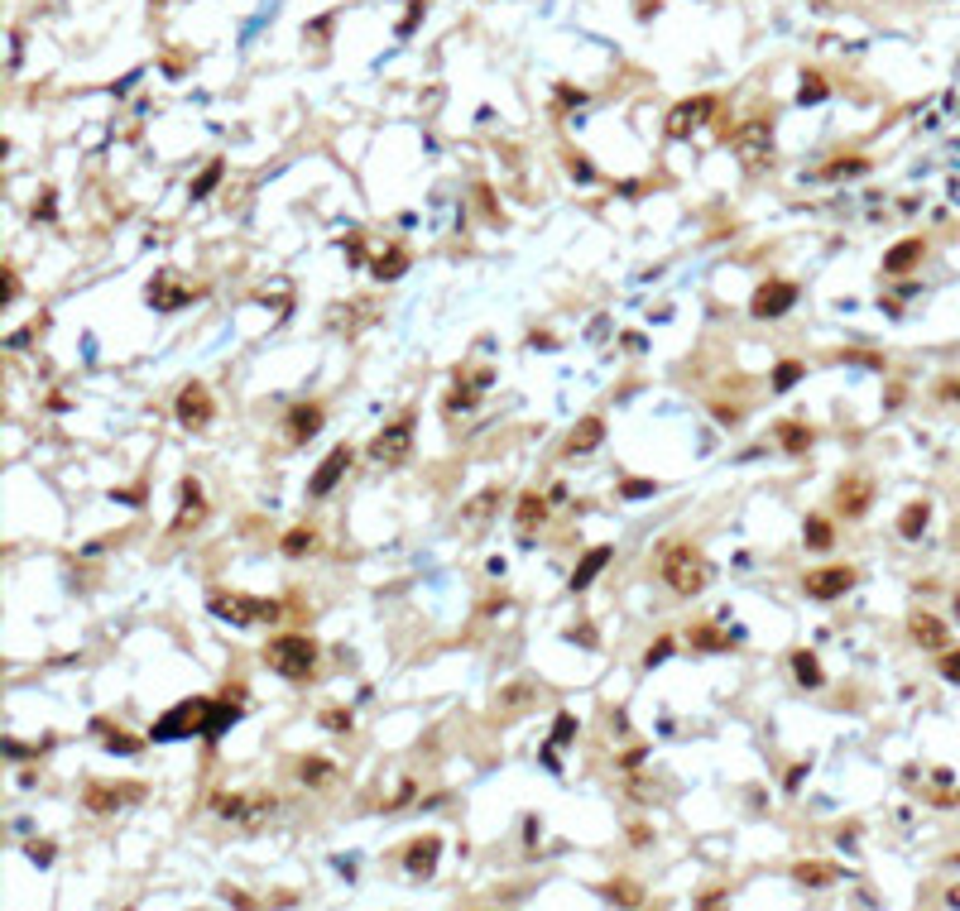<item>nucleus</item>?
<instances>
[{"mask_svg": "<svg viewBox=\"0 0 960 911\" xmlns=\"http://www.w3.org/2000/svg\"><path fill=\"white\" fill-rule=\"evenodd\" d=\"M663 581H667V591L673 595H701L706 585H711V562L697 552V547H687V542H673L663 552Z\"/></svg>", "mask_w": 960, "mask_h": 911, "instance_id": "nucleus-1", "label": "nucleus"}, {"mask_svg": "<svg viewBox=\"0 0 960 911\" xmlns=\"http://www.w3.org/2000/svg\"><path fill=\"white\" fill-rule=\"evenodd\" d=\"M207 724H212V700L192 696V700H178L169 714H159L149 739H154V744H173V739H192V734L207 739Z\"/></svg>", "mask_w": 960, "mask_h": 911, "instance_id": "nucleus-2", "label": "nucleus"}, {"mask_svg": "<svg viewBox=\"0 0 960 911\" xmlns=\"http://www.w3.org/2000/svg\"><path fill=\"white\" fill-rule=\"evenodd\" d=\"M264 662H269V671H279L284 681H308L317 667V643L308 634H279L264 648Z\"/></svg>", "mask_w": 960, "mask_h": 911, "instance_id": "nucleus-3", "label": "nucleus"}, {"mask_svg": "<svg viewBox=\"0 0 960 911\" xmlns=\"http://www.w3.org/2000/svg\"><path fill=\"white\" fill-rule=\"evenodd\" d=\"M207 609L226 624H274L279 619V600H264V595H241V591H212L207 595Z\"/></svg>", "mask_w": 960, "mask_h": 911, "instance_id": "nucleus-4", "label": "nucleus"}, {"mask_svg": "<svg viewBox=\"0 0 960 911\" xmlns=\"http://www.w3.org/2000/svg\"><path fill=\"white\" fill-rule=\"evenodd\" d=\"M792 302H797V284H788V278H769V284L754 288V302H749V312H754L759 321H773L792 312Z\"/></svg>", "mask_w": 960, "mask_h": 911, "instance_id": "nucleus-5", "label": "nucleus"}, {"mask_svg": "<svg viewBox=\"0 0 960 911\" xmlns=\"http://www.w3.org/2000/svg\"><path fill=\"white\" fill-rule=\"evenodd\" d=\"M711 116H716V96H691V101H677L673 110H667V135L687 139L691 130H701Z\"/></svg>", "mask_w": 960, "mask_h": 911, "instance_id": "nucleus-6", "label": "nucleus"}, {"mask_svg": "<svg viewBox=\"0 0 960 911\" xmlns=\"http://www.w3.org/2000/svg\"><path fill=\"white\" fill-rule=\"evenodd\" d=\"M173 413H178V423H183L188 432H198V427H207L216 417V403H212V394H207V384H183Z\"/></svg>", "mask_w": 960, "mask_h": 911, "instance_id": "nucleus-7", "label": "nucleus"}, {"mask_svg": "<svg viewBox=\"0 0 960 911\" xmlns=\"http://www.w3.org/2000/svg\"><path fill=\"white\" fill-rule=\"evenodd\" d=\"M730 145H735V153H740L744 163H763V159H769V149H773V120L740 125V130L730 135Z\"/></svg>", "mask_w": 960, "mask_h": 911, "instance_id": "nucleus-8", "label": "nucleus"}, {"mask_svg": "<svg viewBox=\"0 0 960 911\" xmlns=\"http://www.w3.org/2000/svg\"><path fill=\"white\" fill-rule=\"evenodd\" d=\"M409 446H413V417H399L394 427H384L380 437L370 442V456L380 460V466H399V460L409 456Z\"/></svg>", "mask_w": 960, "mask_h": 911, "instance_id": "nucleus-9", "label": "nucleus"}, {"mask_svg": "<svg viewBox=\"0 0 960 911\" xmlns=\"http://www.w3.org/2000/svg\"><path fill=\"white\" fill-rule=\"evenodd\" d=\"M351 460H356V456H351V446H331V451L322 456V466L313 470V480H308V495H313V499H327L331 489L341 485V475L351 470Z\"/></svg>", "mask_w": 960, "mask_h": 911, "instance_id": "nucleus-10", "label": "nucleus"}, {"mask_svg": "<svg viewBox=\"0 0 960 911\" xmlns=\"http://www.w3.org/2000/svg\"><path fill=\"white\" fill-rule=\"evenodd\" d=\"M322 423H327L322 403H294L288 417H284V437L294 442V446H303V442H313L317 432H322Z\"/></svg>", "mask_w": 960, "mask_h": 911, "instance_id": "nucleus-11", "label": "nucleus"}, {"mask_svg": "<svg viewBox=\"0 0 960 911\" xmlns=\"http://www.w3.org/2000/svg\"><path fill=\"white\" fill-rule=\"evenodd\" d=\"M855 585V571L850 566H826V571H812V576H802V591L812 600H841L845 591Z\"/></svg>", "mask_w": 960, "mask_h": 911, "instance_id": "nucleus-12", "label": "nucleus"}, {"mask_svg": "<svg viewBox=\"0 0 960 911\" xmlns=\"http://www.w3.org/2000/svg\"><path fill=\"white\" fill-rule=\"evenodd\" d=\"M145 787H101V782H92L87 792H82V806L92 810V816H110V810H120L125 802H140Z\"/></svg>", "mask_w": 960, "mask_h": 911, "instance_id": "nucleus-13", "label": "nucleus"}, {"mask_svg": "<svg viewBox=\"0 0 960 911\" xmlns=\"http://www.w3.org/2000/svg\"><path fill=\"white\" fill-rule=\"evenodd\" d=\"M192 298H202V288L173 284V274H154V284H149V302H154V312H178V307H188Z\"/></svg>", "mask_w": 960, "mask_h": 911, "instance_id": "nucleus-14", "label": "nucleus"}, {"mask_svg": "<svg viewBox=\"0 0 960 911\" xmlns=\"http://www.w3.org/2000/svg\"><path fill=\"white\" fill-rule=\"evenodd\" d=\"M490 384H495V374L485 370V364H480V370H456V394L447 399V408H452V413H456V408H476L480 394H485Z\"/></svg>", "mask_w": 960, "mask_h": 911, "instance_id": "nucleus-15", "label": "nucleus"}, {"mask_svg": "<svg viewBox=\"0 0 960 911\" xmlns=\"http://www.w3.org/2000/svg\"><path fill=\"white\" fill-rule=\"evenodd\" d=\"M437 859H442V839L437 835H423V839H413V845H409V854H403V868H409L413 878H433Z\"/></svg>", "mask_w": 960, "mask_h": 911, "instance_id": "nucleus-16", "label": "nucleus"}, {"mask_svg": "<svg viewBox=\"0 0 960 911\" xmlns=\"http://www.w3.org/2000/svg\"><path fill=\"white\" fill-rule=\"evenodd\" d=\"M178 504H183V509H178V518H173V532H188L192 523H202L207 504H202V485L192 480V475H188L183 485H178Z\"/></svg>", "mask_w": 960, "mask_h": 911, "instance_id": "nucleus-17", "label": "nucleus"}, {"mask_svg": "<svg viewBox=\"0 0 960 911\" xmlns=\"http://www.w3.org/2000/svg\"><path fill=\"white\" fill-rule=\"evenodd\" d=\"M260 810H274V796H216V816H226V820H250V816H260Z\"/></svg>", "mask_w": 960, "mask_h": 911, "instance_id": "nucleus-18", "label": "nucleus"}, {"mask_svg": "<svg viewBox=\"0 0 960 911\" xmlns=\"http://www.w3.org/2000/svg\"><path fill=\"white\" fill-rule=\"evenodd\" d=\"M869 504H874V485L865 480V475L841 480V509H845V518H865Z\"/></svg>", "mask_w": 960, "mask_h": 911, "instance_id": "nucleus-19", "label": "nucleus"}, {"mask_svg": "<svg viewBox=\"0 0 960 911\" xmlns=\"http://www.w3.org/2000/svg\"><path fill=\"white\" fill-rule=\"evenodd\" d=\"M610 556H615V547H591V552L577 562V571H572V591H586V585L610 566Z\"/></svg>", "mask_w": 960, "mask_h": 911, "instance_id": "nucleus-20", "label": "nucleus"}, {"mask_svg": "<svg viewBox=\"0 0 960 911\" xmlns=\"http://www.w3.org/2000/svg\"><path fill=\"white\" fill-rule=\"evenodd\" d=\"M92 729L101 734V744H106V753H120V758H135V753L145 749V739H135V734H125V729H116V724H106V720H92Z\"/></svg>", "mask_w": 960, "mask_h": 911, "instance_id": "nucleus-21", "label": "nucleus"}, {"mask_svg": "<svg viewBox=\"0 0 960 911\" xmlns=\"http://www.w3.org/2000/svg\"><path fill=\"white\" fill-rule=\"evenodd\" d=\"M601 442H605V423H601V417H581L577 432L567 437V451H572V456H586V451H595Z\"/></svg>", "mask_w": 960, "mask_h": 911, "instance_id": "nucleus-22", "label": "nucleus"}, {"mask_svg": "<svg viewBox=\"0 0 960 911\" xmlns=\"http://www.w3.org/2000/svg\"><path fill=\"white\" fill-rule=\"evenodd\" d=\"M922 255H927L922 241H898V245L884 255V274H908L912 264H922Z\"/></svg>", "mask_w": 960, "mask_h": 911, "instance_id": "nucleus-23", "label": "nucleus"}, {"mask_svg": "<svg viewBox=\"0 0 960 911\" xmlns=\"http://www.w3.org/2000/svg\"><path fill=\"white\" fill-rule=\"evenodd\" d=\"M927 523H931V504L927 499H912L908 509L898 513V532H903V538H922Z\"/></svg>", "mask_w": 960, "mask_h": 911, "instance_id": "nucleus-24", "label": "nucleus"}, {"mask_svg": "<svg viewBox=\"0 0 960 911\" xmlns=\"http://www.w3.org/2000/svg\"><path fill=\"white\" fill-rule=\"evenodd\" d=\"M542 518H548V499H542V495H524L519 509H514V523H519V532H533Z\"/></svg>", "mask_w": 960, "mask_h": 911, "instance_id": "nucleus-25", "label": "nucleus"}, {"mask_svg": "<svg viewBox=\"0 0 960 911\" xmlns=\"http://www.w3.org/2000/svg\"><path fill=\"white\" fill-rule=\"evenodd\" d=\"M912 638L922 643V648H937L941 653L946 648V624L931 619V614H917V619H912Z\"/></svg>", "mask_w": 960, "mask_h": 911, "instance_id": "nucleus-26", "label": "nucleus"}, {"mask_svg": "<svg viewBox=\"0 0 960 911\" xmlns=\"http://www.w3.org/2000/svg\"><path fill=\"white\" fill-rule=\"evenodd\" d=\"M778 446H783L788 456H802L806 446H812V427H802V423H778Z\"/></svg>", "mask_w": 960, "mask_h": 911, "instance_id": "nucleus-27", "label": "nucleus"}, {"mask_svg": "<svg viewBox=\"0 0 960 911\" xmlns=\"http://www.w3.org/2000/svg\"><path fill=\"white\" fill-rule=\"evenodd\" d=\"M221 173H226V163H221V159H212V163H207V168H202V173H198V178H192V188H188V197H192V202H202V197H212V192H216V182H221Z\"/></svg>", "mask_w": 960, "mask_h": 911, "instance_id": "nucleus-28", "label": "nucleus"}, {"mask_svg": "<svg viewBox=\"0 0 960 911\" xmlns=\"http://www.w3.org/2000/svg\"><path fill=\"white\" fill-rule=\"evenodd\" d=\"M528 700H533V686H528V681H514V686H505V691H499L495 714H519Z\"/></svg>", "mask_w": 960, "mask_h": 911, "instance_id": "nucleus-29", "label": "nucleus"}, {"mask_svg": "<svg viewBox=\"0 0 960 911\" xmlns=\"http://www.w3.org/2000/svg\"><path fill=\"white\" fill-rule=\"evenodd\" d=\"M792 878H797L802 888H831V882H836V868L831 863H797Z\"/></svg>", "mask_w": 960, "mask_h": 911, "instance_id": "nucleus-30", "label": "nucleus"}, {"mask_svg": "<svg viewBox=\"0 0 960 911\" xmlns=\"http://www.w3.org/2000/svg\"><path fill=\"white\" fill-rule=\"evenodd\" d=\"M792 671H797L802 686H821V681H826V677H821V662H816L812 648H797V653H792Z\"/></svg>", "mask_w": 960, "mask_h": 911, "instance_id": "nucleus-31", "label": "nucleus"}, {"mask_svg": "<svg viewBox=\"0 0 960 911\" xmlns=\"http://www.w3.org/2000/svg\"><path fill=\"white\" fill-rule=\"evenodd\" d=\"M331 773H337V767H331V758H317V753H313V758H303V763H298V777L308 782V787H327V782H331Z\"/></svg>", "mask_w": 960, "mask_h": 911, "instance_id": "nucleus-32", "label": "nucleus"}, {"mask_svg": "<svg viewBox=\"0 0 960 911\" xmlns=\"http://www.w3.org/2000/svg\"><path fill=\"white\" fill-rule=\"evenodd\" d=\"M802 364L797 360H778L773 364V394H788V389H797V380H802Z\"/></svg>", "mask_w": 960, "mask_h": 911, "instance_id": "nucleus-33", "label": "nucleus"}, {"mask_svg": "<svg viewBox=\"0 0 960 911\" xmlns=\"http://www.w3.org/2000/svg\"><path fill=\"white\" fill-rule=\"evenodd\" d=\"M403 269H409V250H389V255H380L374 259V278H399Z\"/></svg>", "mask_w": 960, "mask_h": 911, "instance_id": "nucleus-34", "label": "nucleus"}, {"mask_svg": "<svg viewBox=\"0 0 960 911\" xmlns=\"http://www.w3.org/2000/svg\"><path fill=\"white\" fill-rule=\"evenodd\" d=\"M826 96H831V87H826V77H821V73H806L802 77V87H797V101L802 106H816V101H826Z\"/></svg>", "mask_w": 960, "mask_h": 911, "instance_id": "nucleus-35", "label": "nucleus"}, {"mask_svg": "<svg viewBox=\"0 0 960 911\" xmlns=\"http://www.w3.org/2000/svg\"><path fill=\"white\" fill-rule=\"evenodd\" d=\"M691 648H701V653H726V648H730V634H720V628H691Z\"/></svg>", "mask_w": 960, "mask_h": 911, "instance_id": "nucleus-36", "label": "nucleus"}, {"mask_svg": "<svg viewBox=\"0 0 960 911\" xmlns=\"http://www.w3.org/2000/svg\"><path fill=\"white\" fill-rule=\"evenodd\" d=\"M313 542H317V538H313V528H294V532H288V538L279 542V552H284V556H308V552H313Z\"/></svg>", "mask_w": 960, "mask_h": 911, "instance_id": "nucleus-37", "label": "nucleus"}, {"mask_svg": "<svg viewBox=\"0 0 960 911\" xmlns=\"http://www.w3.org/2000/svg\"><path fill=\"white\" fill-rule=\"evenodd\" d=\"M495 499H499V489H485V495H476V499H471L466 509H462V518H466V523H480V518L495 509Z\"/></svg>", "mask_w": 960, "mask_h": 911, "instance_id": "nucleus-38", "label": "nucleus"}, {"mask_svg": "<svg viewBox=\"0 0 960 911\" xmlns=\"http://www.w3.org/2000/svg\"><path fill=\"white\" fill-rule=\"evenodd\" d=\"M572 739H577V714L572 710H558V720H552V749L572 744Z\"/></svg>", "mask_w": 960, "mask_h": 911, "instance_id": "nucleus-39", "label": "nucleus"}, {"mask_svg": "<svg viewBox=\"0 0 960 911\" xmlns=\"http://www.w3.org/2000/svg\"><path fill=\"white\" fill-rule=\"evenodd\" d=\"M802 532H806V547H816V552H826V547H831V523H826V518H806Z\"/></svg>", "mask_w": 960, "mask_h": 911, "instance_id": "nucleus-40", "label": "nucleus"}, {"mask_svg": "<svg viewBox=\"0 0 960 911\" xmlns=\"http://www.w3.org/2000/svg\"><path fill=\"white\" fill-rule=\"evenodd\" d=\"M605 897H610V902H624V907H639V902H644V897L634 892V882H605Z\"/></svg>", "mask_w": 960, "mask_h": 911, "instance_id": "nucleus-41", "label": "nucleus"}, {"mask_svg": "<svg viewBox=\"0 0 960 911\" xmlns=\"http://www.w3.org/2000/svg\"><path fill=\"white\" fill-rule=\"evenodd\" d=\"M24 854H30V863H39V868L53 863V845H48V839H30V845H24Z\"/></svg>", "mask_w": 960, "mask_h": 911, "instance_id": "nucleus-42", "label": "nucleus"}, {"mask_svg": "<svg viewBox=\"0 0 960 911\" xmlns=\"http://www.w3.org/2000/svg\"><path fill=\"white\" fill-rule=\"evenodd\" d=\"M322 724L331 729V734H351V710H327Z\"/></svg>", "mask_w": 960, "mask_h": 911, "instance_id": "nucleus-43", "label": "nucleus"}, {"mask_svg": "<svg viewBox=\"0 0 960 911\" xmlns=\"http://www.w3.org/2000/svg\"><path fill=\"white\" fill-rule=\"evenodd\" d=\"M653 489H658L653 480H624V485H620V495H624V499H648Z\"/></svg>", "mask_w": 960, "mask_h": 911, "instance_id": "nucleus-44", "label": "nucleus"}, {"mask_svg": "<svg viewBox=\"0 0 960 911\" xmlns=\"http://www.w3.org/2000/svg\"><path fill=\"white\" fill-rule=\"evenodd\" d=\"M941 677H946V681H956V686H960V648H951V653H941Z\"/></svg>", "mask_w": 960, "mask_h": 911, "instance_id": "nucleus-45", "label": "nucleus"}, {"mask_svg": "<svg viewBox=\"0 0 960 911\" xmlns=\"http://www.w3.org/2000/svg\"><path fill=\"white\" fill-rule=\"evenodd\" d=\"M869 168V159H845V163H831L826 168V178H841V173H865Z\"/></svg>", "mask_w": 960, "mask_h": 911, "instance_id": "nucleus-46", "label": "nucleus"}, {"mask_svg": "<svg viewBox=\"0 0 960 911\" xmlns=\"http://www.w3.org/2000/svg\"><path fill=\"white\" fill-rule=\"evenodd\" d=\"M667 653H673V638H658V643H653V648L644 653V667H658Z\"/></svg>", "mask_w": 960, "mask_h": 911, "instance_id": "nucleus-47", "label": "nucleus"}, {"mask_svg": "<svg viewBox=\"0 0 960 911\" xmlns=\"http://www.w3.org/2000/svg\"><path fill=\"white\" fill-rule=\"evenodd\" d=\"M110 499H116V504H130V509H140V504H145V489H140V485H135V489H116Z\"/></svg>", "mask_w": 960, "mask_h": 911, "instance_id": "nucleus-48", "label": "nucleus"}, {"mask_svg": "<svg viewBox=\"0 0 960 911\" xmlns=\"http://www.w3.org/2000/svg\"><path fill=\"white\" fill-rule=\"evenodd\" d=\"M802 777H806V763H792V767H788V777H783V787H788V792H797V787H802Z\"/></svg>", "mask_w": 960, "mask_h": 911, "instance_id": "nucleus-49", "label": "nucleus"}, {"mask_svg": "<svg viewBox=\"0 0 960 911\" xmlns=\"http://www.w3.org/2000/svg\"><path fill=\"white\" fill-rule=\"evenodd\" d=\"M658 5H663V0H634V15L639 20H653V15H658Z\"/></svg>", "mask_w": 960, "mask_h": 911, "instance_id": "nucleus-50", "label": "nucleus"}, {"mask_svg": "<svg viewBox=\"0 0 960 911\" xmlns=\"http://www.w3.org/2000/svg\"><path fill=\"white\" fill-rule=\"evenodd\" d=\"M34 216L53 221V192H39V202H34Z\"/></svg>", "mask_w": 960, "mask_h": 911, "instance_id": "nucleus-51", "label": "nucleus"}, {"mask_svg": "<svg viewBox=\"0 0 960 911\" xmlns=\"http://www.w3.org/2000/svg\"><path fill=\"white\" fill-rule=\"evenodd\" d=\"M567 168H572V178H581V182H591V178H595V173H591V163H586V159H581V153H577V159H572V163H567Z\"/></svg>", "mask_w": 960, "mask_h": 911, "instance_id": "nucleus-52", "label": "nucleus"}, {"mask_svg": "<svg viewBox=\"0 0 960 911\" xmlns=\"http://www.w3.org/2000/svg\"><path fill=\"white\" fill-rule=\"evenodd\" d=\"M558 101H562V106H581V101H586V92H572V87H558Z\"/></svg>", "mask_w": 960, "mask_h": 911, "instance_id": "nucleus-53", "label": "nucleus"}, {"mask_svg": "<svg viewBox=\"0 0 960 911\" xmlns=\"http://www.w3.org/2000/svg\"><path fill=\"white\" fill-rule=\"evenodd\" d=\"M15 293H20V278L5 274V302H15Z\"/></svg>", "mask_w": 960, "mask_h": 911, "instance_id": "nucleus-54", "label": "nucleus"}, {"mask_svg": "<svg viewBox=\"0 0 960 911\" xmlns=\"http://www.w3.org/2000/svg\"><path fill=\"white\" fill-rule=\"evenodd\" d=\"M24 753H30L24 744H15V739H5V758H24Z\"/></svg>", "mask_w": 960, "mask_h": 911, "instance_id": "nucleus-55", "label": "nucleus"}, {"mask_svg": "<svg viewBox=\"0 0 960 911\" xmlns=\"http://www.w3.org/2000/svg\"><path fill=\"white\" fill-rule=\"evenodd\" d=\"M941 399H960V380H946L941 384Z\"/></svg>", "mask_w": 960, "mask_h": 911, "instance_id": "nucleus-56", "label": "nucleus"}, {"mask_svg": "<svg viewBox=\"0 0 960 911\" xmlns=\"http://www.w3.org/2000/svg\"><path fill=\"white\" fill-rule=\"evenodd\" d=\"M951 863H960V854H956V859H951Z\"/></svg>", "mask_w": 960, "mask_h": 911, "instance_id": "nucleus-57", "label": "nucleus"}, {"mask_svg": "<svg viewBox=\"0 0 960 911\" xmlns=\"http://www.w3.org/2000/svg\"><path fill=\"white\" fill-rule=\"evenodd\" d=\"M154 5H163V0H154Z\"/></svg>", "mask_w": 960, "mask_h": 911, "instance_id": "nucleus-58", "label": "nucleus"}]
</instances>
